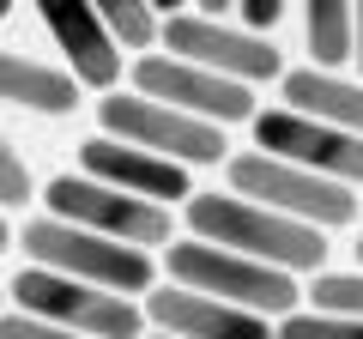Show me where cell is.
I'll list each match as a JSON object with an SVG mask.
<instances>
[{"instance_id": "1", "label": "cell", "mask_w": 363, "mask_h": 339, "mask_svg": "<svg viewBox=\"0 0 363 339\" xmlns=\"http://www.w3.org/2000/svg\"><path fill=\"white\" fill-rule=\"evenodd\" d=\"M182 224L200 243L236 248V255L267 261V267H279L291 279H315L327 267V230H309V224L260 206V200H242L230 188L224 194H188L182 200Z\"/></svg>"}, {"instance_id": "2", "label": "cell", "mask_w": 363, "mask_h": 339, "mask_svg": "<svg viewBox=\"0 0 363 339\" xmlns=\"http://www.w3.org/2000/svg\"><path fill=\"white\" fill-rule=\"evenodd\" d=\"M164 273H169V285H182V291L236 303V309L267 315V321H285L291 309H303V291H297L291 273H279V267H267V261H248L236 248L200 243V236H176V243L164 248Z\"/></svg>"}, {"instance_id": "3", "label": "cell", "mask_w": 363, "mask_h": 339, "mask_svg": "<svg viewBox=\"0 0 363 339\" xmlns=\"http://www.w3.org/2000/svg\"><path fill=\"white\" fill-rule=\"evenodd\" d=\"M224 176H230V194L260 200V206L285 212V218L309 224V230H345V224L363 218L357 188L333 182V176H315L303 164H285V157H272V152H236L224 164Z\"/></svg>"}, {"instance_id": "4", "label": "cell", "mask_w": 363, "mask_h": 339, "mask_svg": "<svg viewBox=\"0 0 363 339\" xmlns=\"http://www.w3.org/2000/svg\"><path fill=\"white\" fill-rule=\"evenodd\" d=\"M18 248L30 255V267H49V273H67V279H85V285L121 291V297H145V291H152V273H157L145 248L109 243V236L79 230V224L49 218V212L18 230Z\"/></svg>"}, {"instance_id": "5", "label": "cell", "mask_w": 363, "mask_h": 339, "mask_svg": "<svg viewBox=\"0 0 363 339\" xmlns=\"http://www.w3.org/2000/svg\"><path fill=\"white\" fill-rule=\"evenodd\" d=\"M43 206L49 218H67L79 230H97L109 243H128V248H169L176 243V212L157 206V200H133L121 188L97 182L85 170H67V176H49L43 182Z\"/></svg>"}, {"instance_id": "6", "label": "cell", "mask_w": 363, "mask_h": 339, "mask_svg": "<svg viewBox=\"0 0 363 339\" xmlns=\"http://www.w3.org/2000/svg\"><path fill=\"white\" fill-rule=\"evenodd\" d=\"M6 297H13V309L37 315V321H55V327H73V333H85V339H140L145 333L140 297H121V291L85 285V279L49 273V267L13 273Z\"/></svg>"}, {"instance_id": "7", "label": "cell", "mask_w": 363, "mask_h": 339, "mask_svg": "<svg viewBox=\"0 0 363 339\" xmlns=\"http://www.w3.org/2000/svg\"><path fill=\"white\" fill-rule=\"evenodd\" d=\"M97 133L109 140H128L140 152H157L169 164L206 170V164H230V128H212V121H194L169 104H152L140 91H104L97 97Z\"/></svg>"}, {"instance_id": "8", "label": "cell", "mask_w": 363, "mask_h": 339, "mask_svg": "<svg viewBox=\"0 0 363 339\" xmlns=\"http://www.w3.org/2000/svg\"><path fill=\"white\" fill-rule=\"evenodd\" d=\"M157 49L206 67V73H224V79H236V85H272V79H285V55H279L272 37H255V30H242V25L206 18V13H194V6L157 25Z\"/></svg>"}, {"instance_id": "9", "label": "cell", "mask_w": 363, "mask_h": 339, "mask_svg": "<svg viewBox=\"0 0 363 339\" xmlns=\"http://www.w3.org/2000/svg\"><path fill=\"white\" fill-rule=\"evenodd\" d=\"M133 91L152 97V104H169L194 121H212V128H236V121H255V85H236L224 73H206V67L182 61V55H133Z\"/></svg>"}, {"instance_id": "10", "label": "cell", "mask_w": 363, "mask_h": 339, "mask_svg": "<svg viewBox=\"0 0 363 339\" xmlns=\"http://www.w3.org/2000/svg\"><path fill=\"white\" fill-rule=\"evenodd\" d=\"M255 152H272L285 164H303L315 176H333L345 188H363V133H345V128H327L315 116H297L285 104H267L255 109Z\"/></svg>"}, {"instance_id": "11", "label": "cell", "mask_w": 363, "mask_h": 339, "mask_svg": "<svg viewBox=\"0 0 363 339\" xmlns=\"http://www.w3.org/2000/svg\"><path fill=\"white\" fill-rule=\"evenodd\" d=\"M37 6V18L49 25L55 49L67 55V73L85 85V91H121V73H128V61H121V43L109 37V25L97 18V6L91 0H30Z\"/></svg>"}, {"instance_id": "12", "label": "cell", "mask_w": 363, "mask_h": 339, "mask_svg": "<svg viewBox=\"0 0 363 339\" xmlns=\"http://www.w3.org/2000/svg\"><path fill=\"white\" fill-rule=\"evenodd\" d=\"M140 309L169 339H279V321L248 315L218 297H200V291H182V285H152L140 297Z\"/></svg>"}, {"instance_id": "13", "label": "cell", "mask_w": 363, "mask_h": 339, "mask_svg": "<svg viewBox=\"0 0 363 339\" xmlns=\"http://www.w3.org/2000/svg\"><path fill=\"white\" fill-rule=\"evenodd\" d=\"M79 170L97 176V182H109V188H121V194H133V200H157V206H182V200L194 194L188 164H169V157L140 152L128 140H109V133H91L79 145Z\"/></svg>"}, {"instance_id": "14", "label": "cell", "mask_w": 363, "mask_h": 339, "mask_svg": "<svg viewBox=\"0 0 363 339\" xmlns=\"http://www.w3.org/2000/svg\"><path fill=\"white\" fill-rule=\"evenodd\" d=\"M0 104L25 109V116H73L85 104V85L67 67H49L37 55H18V49H0Z\"/></svg>"}, {"instance_id": "15", "label": "cell", "mask_w": 363, "mask_h": 339, "mask_svg": "<svg viewBox=\"0 0 363 339\" xmlns=\"http://www.w3.org/2000/svg\"><path fill=\"white\" fill-rule=\"evenodd\" d=\"M279 97H285V109H297V116H315V121H327V128L363 133V79H345V73H333V67H285Z\"/></svg>"}, {"instance_id": "16", "label": "cell", "mask_w": 363, "mask_h": 339, "mask_svg": "<svg viewBox=\"0 0 363 339\" xmlns=\"http://www.w3.org/2000/svg\"><path fill=\"white\" fill-rule=\"evenodd\" d=\"M303 43L309 67H345L351 61V0H303Z\"/></svg>"}, {"instance_id": "17", "label": "cell", "mask_w": 363, "mask_h": 339, "mask_svg": "<svg viewBox=\"0 0 363 339\" xmlns=\"http://www.w3.org/2000/svg\"><path fill=\"white\" fill-rule=\"evenodd\" d=\"M97 6V18L109 25V37L121 43V49H133V55H152V43H157V6L152 0H91Z\"/></svg>"}, {"instance_id": "18", "label": "cell", "mask_w": 363, "mask_h": 339, "mask_svg": "<svg viewBox=\"0 0 363 339\" xmlns=\"http://www.w3.org/2000/svg\"><path fill=\"white\" fill-rule=\"evenodd\" d=\"M309 309H327V315H357L363 321V267H351V273H333V267H321V273L309 279Z\"/></svg>"}, {"instance_id": "19", "label": "cell", "mask_w": 363, "mask_h": 339, "mask_svg": "<svg viewBox=\"0 0 363 339\" xmlns=\"http://www.w3.org/2000/svg\"><path fill=\"white\" fill-rule=\"evenodd\" d=\"M279 339H363L357 315H327V309H291L279 321Z\"/></svg>"}, {"instance_id": "20", "label": "cell", "mask_w": 363, "mask_h": 339, "mask_svg": "<svg viewBox=\"0 0 363 339\" xmlns=\"http://www.w3.org/2000/svg\"><path fill=\"white\" fill-rule=\"evenodd\" d=\"M37 200V182H30V164L13 152V140H6V128H0V206H30Z\"/></svg>"}, {"instance_id": "21", "label": "cell", "mask_w": 363, "mask_h": 339, "mask_svg": "<svg viewBox=\"0 0 363 339\" xmlns=\"http://www.w3.org/2000/svg\"><path fill=\"white\" fill-rule=\"evenodd\" d=\"M0 339H85L73 327H55V321H37L25 309H0Z\"/></svg>"}, {"instance_id": "22", "label": "cell", "mask_w": 363, "mask_h": 339, "mask_svg": "<svg viewBox=\"0 0 363 339\" xmlns=\"http://www.w3.org/2000/svg\"><path fill=\"white\" fill-rule=\"evenodd\" d=\"M291 0H236V13H242V30H255V37H267L279 18H285Z\"/></svg>"}, {"instance_id": "23", "label": "cell", "mask_w": 363, "mask_h": 339, "mask_svg": "<svg viewBox=\"0 0 363 339\" xmlns=\"http://www.w3.org/2000/svg\"><path fill=\"white\" fill-rule=\"evenodd\" d=\"M351 67L363 79V0H351Z\"/></svg>"}, {"instance_id": "24", "label": "cell", "mask_w": 363, "mask_h": 339, "mask_svg": "<svg viewBox=\"0 0 363 339\" xmlns=\"http://www.w3.org/2000/svg\"><path fill=\"white\" fill-rule=\"evenodd\" d=\"M194 13H206V18H224V13H236V0H194Z\"/></svg>"}, {"instance_id": "25", "label": "cell", "mask_w": 363, "mask_h": 339, "mask_svg": "<svg viewBox=\"0 0 363 339\" xmlns=\"http://www.w3.org/2000/svg\"><path fill=\"white\" fill-rule=\"evenodd\" d=\"M152 6H157V18H176V13H188L194 0H152Z\"/></svg>"}, {"instance_id": "26", "label": "cell", "mask_w": 363, "mask_h": 339, "mask_svg": "<svg viewBox=\"0 0 363 339\" xmlns=\"http://www.w3.org/2000/svg\"><path fill=\"white\" fill-rule=\"evenodd\" d=\"M13 248V224H6V206H0V255Z\"/></svg>"}, {"instance_id": "27", "label": "cell", "mask_w": 363, "mask_h": 339, "mask_svg": "<svg viewBox=\"0 0 363 339\" xmlns=\"http://www.w3.org/2000/svg\"><path fill=\"white\" fill-rule=\"evenodd\" d=\"M0 18H13V0H0Z\"/></svg>"}, {"instance_id": "28", "label": "cell", "mask_w": 363, "mask_h": 339, "mask_svg": "<svg viewBox=\"0 0 363 339\" xmlns=\"http://www.w3.org/2000/svg\"><path fill=\"white\" fill-rule=\"evenodd\" d=\"M357 267H363V236H357Z\"/></svg>"}, {"instance_id": "29", "label": "cell", "mask_w": 363, "mask_h": 339, "mask_svg": "<svg viewBox=\"0 0 363 339\" xmlns=\"http://www.w3.org/2000/svg\"><path fill=\"white\" fill-rule=\"evenodd\" d=\"M140 339H169V333H140Z\"/></svg>"}, {"instance_id": "30", "label": "cell", "mask_w": 363, "mask_h": 339, "mask_svg": "<svg viewBox=\"0 0 363 339\" xmlns=\"http://www.w3.org/2000/svg\"><path fill=\"white\" fill-rule=\"evenodd\" d=\"M0 303H6V285H0Z\"/></svg>"}]
</instances>
